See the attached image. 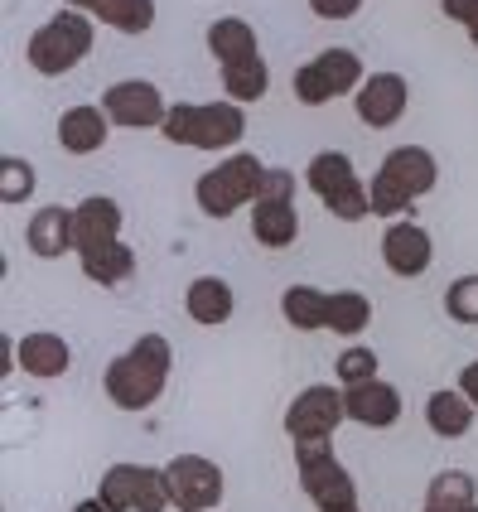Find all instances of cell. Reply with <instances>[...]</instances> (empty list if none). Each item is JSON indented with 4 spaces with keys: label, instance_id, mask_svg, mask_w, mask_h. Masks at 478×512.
<instances>
[{
    "label": "cell",
    "instance_id": "1",
    "mask_svg": "<svg viewBox=\"0 0 478 512\" xmlns=\"http://www.w3.org/2000/svg\"><path fill=\"white\" fill-rule=\"evenodd\" d=\"M169 368H174V348L160 334H141L126 353H116L107 372H102V392L112 397L121 411H150L165 397Z\"/></svg>",
    "mask_w": 478,
    "mask_h": 512
},
{
    "label": "cell",
    "instance_id": "2",
    "mask_svg": "<svg viewBox=\"0 0 478 512\" xmlns=\"http://www.w3.org/2000/svg\"><path fill=\"white\" fill-rule=\"evenodd\" d=\"M435 184H440V160L430 150H421V145H396L377 165V174L367 179L372 213L377 218H406Z\"/></svg>",
    "mask_w": 478,
    "mask_h": 512
},
{
    "label": "cell",
    "instance_id": "3",
    "mask_svg": "<svg viewBox=\"0 0 478 512\" xmlns=\"http://www.w3.org/2000/svg\"><path fill=\"white\" fill-rule=\"evenodd\" d=\"M92 44H97V20H92L87 10L63 5L58 15H49L44 25L29 34L25 58L39 78H63V73H73V68L92 54Z\"/></svg>",
    "mask_w": 478,
    "mask_h": 512
},
{
    "label": "cell",
    "instance_id": "4",
    "mask_svg": "<svg viewBox=\"0 0 478 512\" xmlns=\"http://www.w3.org/2000/svg\"><path fill=\"white\" fill-rule=\"evenodd\" d=\"M160 131L189 150H232L247 136V112L242 102H174Z\"/></svg>",
    "mask_w": 478,
    "mask_h": 512
},
{
    "label": "cell",
    "instance_id": "5",
    "mask_svg": "<svg viewBox=\"0 0 478 512\" xmlns=\"http://www.w3.org/2000/svg\"><path fill=\"white\" fill-rule=\"evenodd\" d=\"M261 179H266V165L252 150H232L213 170L198 174L194 199L208 218H232V213H242V208H252L261 199Z\"/></svg>",
    "mask_w": 478,
    "mask_h": 512
},
{
    "label": "cell",
    "instance_id": "6",
    "mask_svg": "<svg viewBox=\"0 0 478 512\" xmlns=\"http://www.w3.org/2000/svg\"><path fill=\"white\" fill-rule=\"evenodd\" d=\"M305 189L329 208V218L338 223H363L372 218V194H367V179H358L353 160L343 150H319L310 165H305Z\"/></svg>",
    "mask_w": 478,
    "mask_h": 512
},
{
    "label": "cell",
    "instance_id": "7",
    "mask_svg": "<svg viewBox=\"0 0 478 512\" xmlns=\"http://www.w3.org/2000/svg\"><path fill=\"white\" fill-rule=\"evenodd\" d=\"M363 78H367L363 58L353 54V49H324V54H314L310 63L295 68L290 92H295V102H305V107H329L338 97L358 92Z\"/></svg>",
    "mask_w": 478,
    "mask_h": 512
},
{
    "label": "cell",
    "instance_id": "8",
    "mask_svg": "<svg viewBox=\"0 0 478 512\" xmlns=\"http://www.w3.org/2000/svg\"><path fill=\"white\" fill-rule=\"evenodd\" d=\"M295 469L300 488L314 508H338V503H358V484L334 455V440H295Z\"/></svg>",
    "mask_w": 478,
    "mask_h": 512
},
{
    "label": "cell",
    "instance_id": "9",
    "mask_svg": "<svg viewBox=\"0 0 478 512\" xmlns=\"http://www.w3.org/2000/svg\"><path fill=\"white\" fill-rule=\"evenodd\" d=\"M165 488H169V508L179 512H213L223 503V469L203 455H174L165 464Z\"/></svg>",
    "mask_w": 478,
    "mask_h": 512
},
{
    "label": "cell",
    "instance_id": "10",
    "mask_svg": "<svg viewBox=\"0 0 478 512\" xmlns=\"http://www.w3.org/2000/svg\"><path fill=\"white\" fill-rule=\"evenodd\" d=\"M348 421L343 406V387L314 382L305 392H295V401L285 406V435L290 440H334V430Z\"/></svg>",
    "mask_w": 478,
    "mask_h": 512
},
{
    "label": "cell",
    "instance_id": "11",
    "mask_svg": "<svg viewBox=\"0 0 478 512\" xmlns=\"http://www.w3.org/2000/svg\"><path fill=\"white\" fill-rule=\"evenodd\" d=\"M97 493H102L116 512H165L169 508L165 469H150V464H112V469L102 474Z\"/></svg>",
    "mask_w": 478,
    "mask_h": 512
},
{
    "label": "cell",
    "instance_id": "12",
    "mask_svg": "<svg viewBox=\"0 0 478 512\" xmlns=\"http://www.w3.org/2000/svg\"><path fill=\"white\" fill-rule=\"evenodd\" d=\"M102 112H107V121L121 126V131H150V126H165L169 102L155 83L121 78V83H112L102 92Z\"/></svg>",
    "mask_w": 478,
    "mask_h": 512
},
{
    "label": "cell",
    "instance_id": "13",
    "mask_svg": "<svg viewBox=\"0 0 478 512\" xmlns=\"http://www.w3.org/2000/svg\"><path fill=\"white\" fill-rule=\"evenodd\" d=\"M406 107H411V83L401 73H372L353 92V112L372 131H392L396 121L406 116Z\"/></svg>",
    "mask_w": 478,
    "mask_h": 512
},
{
    "label": "cell",
    "instance_id": "14",
    "mask_svg": "<svg viewBox=\"0 0 478 512\" xmlns=\"http://www.w3.org/2000/svg\"><path fill=\"white\" fill-rule=\"evenodd\" d=\"M382 261H387V271L401 276V281H416L430 271V261H435V242H430V232L421 223H411V218H396L392 228L382 232Z\"/></svg>",
    "mask_w": 478,
    "mask_h": 512
},
{
    "label": "cell",
    "instance_id": "15",
    "mask_svg": "<svg viewBox=\"0 0 478 512\" xmlns=\"http://www.w3.org/2000/svg\"><path fill=\"white\" fill-rule=\"evenodd\" d=\"M343 406H348V421L367 430H387L401 421V392L392 382L372 377V382H358V387H343Z\"/></svg>",
    "mask_w": 478,
    "mask_h": 512
},
{
    "label": "cell",
    "instance_id": "16",
    "mask_svg": "<svg viewBox=\"0 0 478 512\" xmlns=\"http://www.w3.org/2000/svg\"><path fill=\"white\" fill-rule=\"evenodd\" d=\"M107 242H121V203L107 194H87L73 208V252H92Z\"/></svg>",
    "mask_w": 478,
    "mask_h": 512
},
{
    "label": "cell",
    "instance_id": "17",
    "mask_svg": "<svg viewBox=\"0 0 478 512\" xmlns=\"http://www.w3.org/2000/svg\"><path fill=\"white\" fill-rule=\"evenodd\" d=\"M15 363H20V372H25V377L54 382V377H63V372H68V363H73V348H68V339H63V334L34 329V334H25V339L15 343Z\"/></svg>",
    "mask_w": 478,
    "mask_h": 512
},
{
    "label": "cell",
    "instance_id": "18",
    "mask_svg": "<svg viewBox=\"0 0 478 512\" xmlns=\"http://www.w3.org/2000/svg\"><path fill=\"white\" fill-rule=\"evenodd\" d=\"M25 242H29V252L39 256V261H58V256H68L73 252V208H63V203H44V208L29 218Z\"/></svg>",
    "mask_w": 478,
    "mask_h": 512
},
{
    "label": "cell",
    "instance_id": "19",
    "mask_svg": "<svg viewBox=\"0 0 478 512\" xmlns=\"http://www.w3.org/2000/svg\"><path fill=\"white\" fill-rule=\"evenodd\" d=\"M107 136H112V121L102 107H68L58 116V145L68 155H97Z\"/></svg>",
    "mask_w": 478,
    "mask_h": 512
},
{
    "label": "cell",
    "instance_id": "20",
    "mask_svg": "<svg viewBox=\"0 0 478 512\" xmlns=\"http://www.w3.org/2000/svg\"><path fill=\"white\" fill-rule=\"evenodd\" d=\"M474 416H478V406L459 387H440V392H430V401H425V426L435 430L440 440H464L474 430Z\"/></svg>",
    "mask_w": 478,
    "mask_h": 512
},
{
    "label": "cell",
    "instance_id": "21",
    "mask_svg": "<svg viewBox=\"0 0 478 512\" xmlns=\"http://www.w3.org/2000/svg\"><path fill=\"white\" fill-rule=\"evenodd\" d=\"M232 310H237V295H232V285H227L223 276H198V281H189V290H184V314H189L194 324H203V329L227 324Z\"/></svg>",
    "mask_w": 478,
    "mask_h": 512
},
{
    "label": "cell",
    "instance_id": "22",
    "mask_svg": "<svg viewBox=\"0 0 478 512\" xmlns=\"http://www.w3.org/2000/svg\"><path fill=\"white\" fill-rule=\"evenodd\" d=\"M73 10H87L97 25H112L116 34H145L155 25V0H63Z\"/></svg>",
    "mask_w": 478,
    "mask_h": 512
},
{
    "label": "cell",
    "instance_id": "23",
    "mask_svg": "<svg viewBox=\"0 0 478 512\" xmlns=\"http://www.w3.org/2000/svg\"><path fill=\"white\" fill-rule=\"evenodd\" d=\"M295 237H300V213H295V203H266V199L252 203V242L256 247L285 252Z\"/></svg>",
    "mask_w": 478,
    "mask_h": 512
},
{
    "label": "cell",
    "instance_id": "24",
    "mask_svg": "<svg viewBox=\"0 0 478 512\" xmlns=\"http://www.w3.org/2000/svg\"><path fill=\"white\" fill-rule=\"evenodd\" d=\"M78 261H83V276L92 285H126L136 281V252L126 247V242H107V247H92V252H78Z\"/></svg>",
    "mask_w": 478,
    "mask_h": 512
},
{
    "label": "cell",
    "instance_id": "25",
    "mask_svg": "<svg viewBox=\"0 0 478 512\" xmlns=\"http://www.w3.org/2000/svg\"><path fill=\"white\" fill-rule=\"evenodd\" d=\"M208 54L218 58V63H242V58H256L261 54V44H256V29L242 20V15H223V20H213L208 25Z\"/></svg>",
    "mask_w": 478,
    "mask_h": 512
},
{
    "label": "cell",
    "instance_id": "26",
    "mask_svg": "<svg viewBox=\"0 0 478 512\" xmlns=\"http://www.w3.org/2000/svg\"><path fill=\"white\" fill-rule=\"evenodd\" d=\"M281 314L290 329H300V334H319L324 324H329V290H319V285H290L281 295Z\"/></svg>",
    "mask_w": 478,
    "mask_h": 512
},
{
    "label": "cell",
    "instance_id": "27",
    "mask_svg": "<svg viewBox=\"0 0 478 512\" xmlns=\"http://www.w3.org/2000/svg\"><path fill=\"white\" fill-rule=\"evenodd\" d=\"M218 78H223L227 102H256L271 87V68H266V58L256 54L242 58V63H218Z\"/></svg>",
    "mask_w": 478,
    "mask_h": 512
},
{
    "label": "cell",
    "instance_id": "28",
    "mask_svg": "<svg viewBox=\"0 0 478 512\" xmlns=\"http://www.w3.org/2000/svg\"><path fill=\"white\" fill-rule=\"evenodd\" d=\"M425 508H445V512L478 508L474 474H464V469H440V474L430 479V488H425Z\"/></svg>",
    "mask_w": 478,
    "mask_h": 512
},
{
    "label": "cell",
    "instance_id": "29",
    "mask_svg": "<svg viewBox=\"0 0 478 512\" xmlns=\"http://www.w3.org/2000/svg\"><path fill=\"white\" fill-rule=\"evenodd\" d=\"M367 324H372V300H367L363 290H329V334L338 339H353V334H363Z\"/></svg>",
    "mask_w": 478,
    "mask_h": 512
},
{
    "label": "cell",
    "instance_id": "30",
    "mask_svg": "<svg viewBox=\"0 0 478 512\" xmlns=\"http://www.w3.org/2000/svg\"><path fill=\"white\" fill-rule=\"evenodd\" d=\"M34 184H39V174L29 165L25 155H0V203H25L34 194Z\"/></svg>",
    "mask_w": 478,
    "mask_h": 512
},
{
    "label": "cell",
    "instance_id": "31",
    "mask_svg": "<svg viewBox=\"0 0 478 512\" xmlns=\"http://www.w3.org/2000/svg\"><path fill=\"white\" fill-rule=\"evenodd\" d=\"M377 353L367 348V343H348L343 353L334 358V377H338V387H358V382H372L377 377Z\"/></svg>",
    "mask_w": 478,
    "mask_h": 512
},
{
    "label": "cell",
    "instance_id": "32",
    "mask_svg": "<svg viewBox=\"0 0 478 512\" xmlns=\"http://www.w3.org/2000/svg\"><path fill=\"white\" fill-rule=\"evenodd\" d=\"M445 314H450L454 324H478V271L454 276L445 285Z\"/></svg>",
    "mask_w": 478,
    "mask_h": 512
},
{
    "label": "cell",
    "instance_id": "33",
    "mask_svg": "<svg viewBox=\"0 0 478 512\" xmlns=\"http://www.w3.org/2000/svg\"><path fill=\"white\" fill-rule=\"evenodd\" d=\"M295 189H300V174L285 170V165H271L266 179H261V199L266 203H295Z\"/></svg>",
    "mask_w": 478,
    "mask_h": 512
},
{
    "label": "cell",
    "instance_id": "34",
    "mask_svg": "<svg viewBox=\"0 0 478 512\" xmlns=\"http://www.w3.org/2000/svg\"><path fill=\"white\" fill-rule=\"evenodd\" d=\"M440 10H445V20H454V25H464V34H469V44L478 49V0H440Z\"/></svg>",
    "mask_w": 478,
    "mask_h": 512
},
{
    "label": "cell",
    "instance_id": "35",
    "mask_svg": "<svg viewBox=\"0 0 478 512\" xmlns=\"http://www.w3.org/2000/svg\"><path fill=\"white\" fill-rule=\"evenodd\" d=\"M310 10L319 20H353L363 10V0H310Z\"/></svg>",
    "mask_w": 478,
    "mask_h": 512
},
{
    "label": "cell",
    "instance_id": "36",
    "mask_svg": "<svg viewBox=\"0 0 478 512\" xmlns=\"http://www.w3.org/2000/svg\"><path fill=\"white\" fill-rule=\"evenodd\" d=\"M459 392H464V397L478 406V358H474V363H469L464 372H459Z\"/></svg>",
    "mask_w": 478,
    "mask_h": 512
},
{
    "label": "cell",
    "instance_id": "37",
    "mask_svg": "<svg viewBox=\"0 0 478 512\" xmlns=\"http://www.w3.org/2000/svg\"><path fill=\"white\" fill-rule=\"evenodd\" d=\"M73 512H116L102 493H92V498H83V503H73Z\"/></svg>",
    "mask_w": 478,
    "mask_h": 512
},
{
    "label": "cell",
    "instance_id": "38",
    "mask_svg": "<svg viewBox=\"0 0 478 512\" xmlns=\"http://www.w3.org/2000/svg\"><path fill=\"white\" fill-rule=\"evenodd\" d=\"M319 512H363L358 503H338V508H319Z\"/></svg>",
    "mask_w": 478,
    "mask_h": 512
},
{
    "label": "cell",
    "instance_id": "39",
    "mask_svg": "<svg viewBox=\"0 0 478 512\" xmlns=\"http://www.w3.org/2000/svg\"><path fill=\"white\" fill-rule=\"evenodd\" d=\"M421 512H445V508H421ZM469 512H478V508H469Z\"/></svg>",
    "mask_w": 478,
    "mask_h": 512
}]
</instances>
